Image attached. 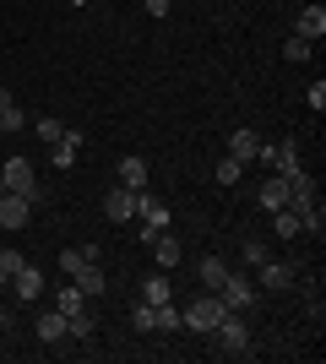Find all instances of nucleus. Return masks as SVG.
<instances>
[{
	"mask_svg": "<svg viewBox=\"0 0 326 364\" xmlns=\"http://www.w3.org/2000/svg\"><path fill=\"white\" fill-rule=\"evenodd\" d=\"M266 256H272V250H266V240H245V267H261Z\"/></svg>",
	"mask_w": 326,
	"mask_h": 364,
	"instance_id": "cd10ccee",
	"label": "nucleus"
},
{
	"mask_svg": "<svg viewBox=\"0 0 326 364\" xmlns=\"http://www.w3.org/2000/svg\"><path fill=\"white\" fill-rule=\"evenodd\" d=\"M272 234H278V240H294V234H299V213H288V207L272 213Z\"/></svg>",
	"mask_w": 326,
	"mask_h": 364,
	"instance_id": "b1692460",
	"label": "nucleus"
},
{
	"mask_svg": "<svg viewBox=\"0 0 326 364\" xmlns=\"http://www.w3.org/2000/svg\"><path fill=\"white\" fill-rule=\"evenodd\" d=\"M28 223H33V201L16 196V191H0V228L16 234V228H28Z\"/></svg>",
	"mask_w": 326,
	"mask_h": 364,
	"instance_id": "39448f33",
	"label": "nucleus"
},
{
	"mask_svg": "<svg viewBox=\"0 0 326 364\" xmlns=\"http://www.w3.org/2000/svg\"><path fill=\"white\" fill-rule=\"evenodd\" d=\"M77 289H82V299H104V289H109V277H104V267H98V261H82L77 272Z\"/></svg>",
	"mask_w": 326,
	"mask_h": 364,
	"instance_id": "9d476101",
	"label": "nucleus"
},
{
	"mask_svg": "<svg viewBox=\"0 0 326 364\" xmlns=\"http://www.w3.org/2000/svg\"><path fill=\"white\" fill-rule=\"evenodd\" d=\"M261 207L266 213H283V207H288V180H283V174H272V180L261 185Z\"/></svg>",
	"mask_w": 326,
	"mask_h": 364,
	"instance_id": "f3484780",
	"label": "nucleus"
},
{
	"mask_svg": "<svg viewBox=\"0 0 326 364\" xmlns=\"http://www.w3.org/2000/svg\"><path fill=\"white\" fill-rule=\"evenodd\" d=\"M49 158H55V168H71L82 158V131H60V136L49 141Z\"/></svg>",
	"mask_w": 326,
	"mask_h": 364,
	"instance_id": "9b49d317",
	"label": "nucleus"
},
{
	"mask_svg": "<svg viewBox=\"0 0 326 364\" xmlns=\"http://www.w3.org/2000/svg\"><path fill=\"white\" fill-rule=\"evenodd\" d=\"M6 289H11L22 304H33V299H44V272H38L33 261H22V267H16V277L6 283Z\"/></svg>",
	"mask_w": 326,
	"mask_h": 364,
	"instance_id": "0eeeda50",
	"label": "nucleus"
},
{
	"mask_svg": "<svg viewBox=\"0 0 326 364\" xmlns=\"http://www.w3.org/2000/svg\"><path fill=\"white\" fill-rule=\"evenodd\" d=\"M82 304H87V299H82V289H77V283H71V289H60V294H55V310H60V316H77Z\"/></svg>",
	"mask_w": 326,
	"mask_h": 364,
	"instance_id": "393cba45",
	"label": "nucleus"
},
{
	"mask_svg": "<svg viewBox=\"0 0 326 364\" xmlns=\"http://www.w3.org/2000/svg\"><path fill=\"white\" fill-rule=\"evenodd\" d=\"M114 174H120V185L125 191H147V164H141V158H120V168H114Z\"/></svg>",
	"mask_w": 326,
	"mask_h": 364,
	"instance_id": "2eb2a0df",
	"label": "nucleus"
},
{
	"mask_svg": "<svg viewBox=\"0 0 326 364\" xmlns=\"http://www.w3.org/2000/svg\"><path fill=\"white\" fill-rule=\"evenodd\" d=\"M153 332H180V304H153Z\"/></svg>",
	"mask_w": 326,
	"mask_h": 364,
	"instance_id": "412c9836",
	"label": "nucleus"
},
{
	"mask_svg": "<svg viewBox=\"0 0 326 364\" xmlns=\"http://www.w3.org/2000/svg\"><path fill=\"white\" fill-rule=\"evenodd\" d=\"M71 6H87V0H71Z\"/></svg>",
	"mask_w": 326,
	"mask_h": 364,
	"instance_id": "f704fd0d",
	"label": "nucleus"
},
{
	"mask_svg": "<svg viewBox=\"0 0 326 364\" xmlns=\"http://www.w3.org/2000/svg\"><path fill=\"white\" fill-rule=\"evenodd\" d=\"M0 180H6V191L28 196L33 207L44 201V191H38V180H33V164H28V158H6V164H0Z\"/></svg>",
	"mask_w": 326,
	"mask_h": 364,
	"instance_id": "7ed1b4c3",
	"label": "nucleus"
},
{
	"mask_svg": "<svg viewBox=\"0 0 326 364\" xmlns=\"http://www.w3.org/2000/svg\"><path fill=\"white\" fill-rule=\"evenodd\" d=\"M65 321H71V343H87V337H93V299L82 304L77 316H65Z\"/></svg>",
	"mask_w": 326,
	"mask_h": 364,
	"instance_id": "aec40b11",
	"label": "nucleus"
},
{
	"mask_svg": "<svg viewBox=\"0 0 326 364\" xmlns=\"http://www.w3.org/2000/svg\"><path fill=\"white\" fill-rule=\"evenodd\" d=\"M141 299H147V304H169L174 299V294H169V277H163V272L147 277V283H141Z\"/></svg>",
	"mask_w": 326,
	"mask_h": 364,
	"instance_id": "4be33fe9",
	"label": "nucleus"
},
{
	"mask_svg": "<svg viewBox=\"0 0 326 364\" xmlns=\"http://www.w3.org/2000/svg\"><path fill=\"white\" fill-rule=\"evenodd\" d=\"M131 326H136V332H153V304H147V299L131 310Z\"/></svg>",
	"mask_w": 326,
	"mask_h": 364,
	"instance_id": "c85d7f7f",
	"label": "nucleus"
},
{
	"mask_svg": "<svg viewBox=\"0 0 326 364\" xmlns=\"http://www.w3.org/2000/svg\"><path fill=\"white\" fill-rule=\"evenodd\" d=\"M294 33L315 44V38L326 33V6H305V11H299V28H294Z\"/></svg>",
	"mask_w": 326,
	"mask_h": 364,
	"instance_id": "dca6fc26",
	"label": "nucleus"
},
{
	"mask_svg": "<svg viewBox=\"0 0 326 364\" xmlns=\"http://www.w3.org/2000/svg\"><path fill=\"white\" fill-rule=\"evenodd\" d=\"M217 185H223V191H234V185L245 180V164H234V158H223V164H217V174H212Z\"/></svg>",
	"mask_w": 326,
	"mask_h": 364,
	"instance_id": "5701e85b",
	"label": "nucleus"
},
{
	"mask_svg": "<svg viewBox=\"0 0 326 364\" xmlns=\"http://www.w3.org/2000/svg\"><path fill=\"white\" fill-rule=\"evenodd\" d=\"M82 261H87V256H82V245H77V250H60V272H77Z\"/></svg>",
	"mask_w": 326,
	"mask_h": 364,
	"instance_id": "7c9ffc66",
	"label": "nucleus"
},
{
	"mask_svg": "<svg viewBox=\"0 0 326 364\" xmlns=\"http://www.w3.org/2000/svg\"><path fill=\"white\" fill-rule=\"evenodd\" d=\"M6 326H11V316H6V310H0V332H6Z\"/></svg>",
	"mask_w": 326,
	"mask_h": 364,
	"instance_id": "72a5a7b5",
	"label": "nucleus"
},
{
	"mask_svg": "<svg viewBox=\"0 0 326 364\" xmlns=\"http://www.w3.org/2000/svg\"><path fill=\"white\" fill-rule=\"evenodd\" d=\"M0 191H6V180H0Z\"/></svg>",
	"mask_w": 326,
	"mask_h": 364,
	"instance_id": "c9c22d12",
	"label": "nucleus"
},
{
	"mask_svg": "<svg viewBox=\"0 0 326 364\" xmlns=\"http://www.w3.org/2000/svg\"><path fill=\"white\" fill-rule=\"evenodd\" d=\"M136 218H141V240L153 245L158 234L169 228V218H174V213H169V207H163L158 196H147V191H141V196H136Z\"/></svg>",
	"mask_w": 326,
	"mask_h": 364,
	"instance_id": "20e7f679",
	"label": "nucleus"
},
{
	"mask_svg": "<svg viewBox=\"0 0 326 364\" xmlns=\"http://www.w3.org/2000/svg\"><path fill=\"white\" fill-rule=\"evenodd\" d=\"M283 55H288V60H310V38H299V33H294V38H288V44H283Z\"/></svg>",
	"mask_w": 326,
	"mask_h": 364,
	"instance_id": "bb28decb",
	"label": "nucleus"
},
{
	"mask_svg": "<svg viewBox=\"0 0 326 364\" xmlns=\"http://www.w3.org/2000/svg\"><path fill=\"white\" fill-rule=\"evenodd\" d=\"M305 98H310V109H326V82H315V87L305 92Z\"/></svg>",
	"mask_w": 326,
	"mask_h": 364,
	"instance_id": "2f4dec72",
	"label": "nucleus"
},
{
	"mask_svg": "<svg viewBox=\"0 0 326 364\" xmlns=\"http://www.w3.org/2000/svg\"><path fill=\"white\" fill-rule=\"evenodd\" d=\"M217 299L229 304V310H250V304H256V283H250L245 272H229L223 289H217Z\"/></svg>",
	"mask_w": 326,
	"mask_h": 364,
	"instance_id": "423d86ee",
	"label": "nucleus"
},
{
	"mask_svg": "<svg viewBox=\"0 0 326 364\" xmlns=\"http://www.w3.org/2000/svg\"><path fill=\"white\" fill-rule=\"evenodd\" d=\"M38 337H44V343H55V348H60L65 337H71V321H65L60 310H44V316H38Z\"/></svg>",
	"mask_w": 326,
	"mask_h": 364,
	"instance_id": "ddd939ff",
	"label": "nucleus"
},
{
	"mask_svg": "<svg viewBox=\"0 0 326 364\" xmlns=\"http://www.w3.org/2000/svg\"><path fill=\"white\" fill-rule=\"evenodd\" d=\"M223 310H229V304H223L212 289H207V294H196V299H185V310H180V326H190V332H207V337H212V326L223 321Z\"/></svg>",
	"mask_w": 326,
	"mask_h": 364,
	"instance_id": "f257e3e1",
	"label": "nucleus"
},
{
	"mask_svg": "<svg viewBox=\"0 0 326 364\" xmlns=\"http://www.w3.org/2000/svg\"><path fill=\"white\" fill-rule=\"evenodd\" d=\"M22 125H28V120H22V109H16V98H11L6 87H0V131H22Z\"/></svg>",
	"mask_w": 326,
	"mask_h": 364,
	"instance_id": "6ab92c4d",
	"label": "nucleus"
},
{
	"mask_svg": "<svg viewBox=\"0 0 326 364\" xmlns=\"http://www.w3.org/2000/svg\"><path fill=\"white\" fill-rule=\"evenodd\" d=\"M60 131H65L60 120H38V125H33V136L44 141V147H49V141H55V136H60Z\"/></svg>",
	"mask_w": 326,
	"mask_h": 364,
	"instance_id": "c756f323",
	"label": "nucleus"
},
{
	"mask_svg": "<svg viewBox=\"0 0 326 364\" xmlns=\"http://www.w3.org/2000/svg\"><path fill=\"white\" fill-rule=\"evenodd\" d=\"M22 261H28V256H16V250H0V289H6V283L16 277V267H22Z\"/></svg>",
	"mask_w": 326,
	"mask_h": 364,
	"instance_id": "a878e982",
	"label": "nucleus"
},
{
	"mask_svg": "<svg viewBox=\"0 0 326 364\" xmlns=\"http://www.w3.org/2000/svg\"><path fill=\"white\" fill-rule=\"evenodd\" d=\"M153 256H158V267H163V272H169V267H180V240H174L169 228L153 240Z\"/></svg>",
	"mask_w": 326,
	"mask_h": 364,
	"instance_id": "a211bd4d",
	"label": "nucleus"
},
{
	"mask_svg": "<svg viewBox=\"0 0 326 364\" xmlns=\"http://www.w3.org/2000/svg\"><path fill=\"white\" fill-rule=\"evenodd\" d=\"M256 152H261V136H256V131H229V158L234 164H256Z\"/></svg>",
	"mask_w": 326,
	"mask_h": 364,
	"instance_id": "f8f14e48",
	"label": "nucleus"
},
{
	"mask_svg": "<svg viewBox=\"0 0 326 364\" xmlns=\"http://www.w3.org/2000/svg\"><path fill=\"white\" fill-rule=\"evenodd\" d=\"M212 343L229 353V359H250V326L239 321V310H223V321L212 326Z\"/></svg>",
	"mask_w": 326,
	"mask_h": 364,
	"instance_id": "f03ea898",
	"label": "nucleus"
},
{
	"mask_svg": "<svg viewBox=\"0 0 326 364\" xmlns=\"http://www.w3.org/2000/svg\"><path fill=\"white\" fill-rule=\"evenodd\" d=\"M147 11H153V16H169V0H147Z\"/></svg>",
	"mask_w": 326,
	"mask_h": 364,
	"instance_id": "473e14b6",
	"label": "nucleus"
},
{
	"mask_svg": "<svg viewBox=\"0 0 326 364\" xmlns=\"http://www.w3.org/2000/svg\"><path fill=\"white\" fill-rule=\"evenodd\" d=\"M104 218H109V223H131V218H136V191L114 185V191L104 196Z\"/></svg>",
	"mask_w": 326,
	"mask_h": 364,
	"instance_id": "6e6552de",
	"label": "nucleus"
},
{
	"mask_svg": "<svg viewBox=\"0 0 326 364\" xmlns=\"http://www.w3.org/2000/svg\"><path fill=\"white\" fill-rule=\"evenodd\" d=\"M256 277H261V289H266V294L294 289V267H283V261H272V256H266L261 267H256Z\"/></svg>",
	"mask_w": 326,
	"mask_h": 364,
	"instance_id": "1a4fd4ad",
	"label": "nucleus"
},
{
	"mask_svg": "<svg viewBox=\"0 0 326 364\" xmlns=\"http://www.w3.org/2000/svg\"><path fill=\"white\" fill-rule=\"evenodd\" d=\"M234 272V267H229V261H223V256H202V267H196V277H202V289H223V277H229Z\"/></svg>",
	"mask_w": 326,
	"mask_h": 364,
	"instance_id": "4468645a",
	"label": "nucleus"
}]
</instances>
